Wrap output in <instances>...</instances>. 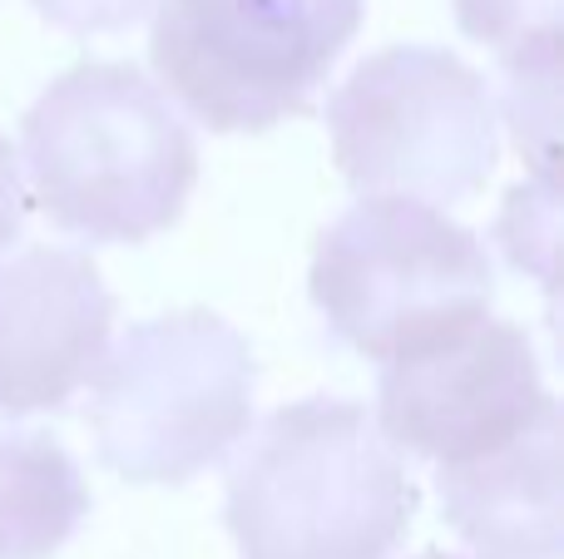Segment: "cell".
Here are the masks:
<instances>
[{
  "label": "cell",
  "mask_w": 564,
  "mask_h": 559,
  "mask_svg": "<svg viewBox=\"0 0 564 559\" xmlns=\"http://www.w3.org/2000/svg\"><path fill=\"white\" fill-rule=\"evenodd\" d=\"M115 327L99 267L69 248L0 263V416L59 412L95 376Z\"/></svg>",
  "instance_id": "cell-8"
},
{
  "label": "cell",
  "mask_w": 564,
  "mask_h": 559,
  "mask_svg": "<svg viewBox=\"0 0 564 559\" xmlns=\"http://www.w3.org/2000/svg\"><path fill=\"white\" fill-rule=\"evenodd\" d=\"M332 154L357 194L460 204L496 168V99L486 75L436 45L361 59L327 99Z\"/></svg>",
  "instance_id": "cell-6"
},
{
  "label": "cell",
  "mask_w": 564,
  "mask_h": 559,
  "mask_svg": "<svg viewBox=\"0 0 564 559\" xmlns=\"http://www.w3.org/2000/svg\"><path fill=\"white\" fill-rule=\"evenodd\" d=\"M25 184H20V158L10 149V139L0 134V248H10L25 228Z\"/></svg>",
  "instance_id": "cell-13"
},
{
  "label": "cell",
  "mask_w": 564,
  "mask_h": 559,
  "mask_svg": "<svg viewBox=\"0 0 564 559\" xmlns=\"http://www.w3.org/2000/svg\"><path fill=\"white\" fill-rule=\"evenodd\" d=\"M50 25L69 35H115L154 10V0H30Z\"/></svg>",
  "instance_id": "cell-12"
},
{
  "label": "cell",
  "mask_w": 564,
  "mask_h": 559,
  "mask_svg": "<svg viewBox=\"0 0 564 559\" xmlns=\"http://www.w3.org/2000/svg\"><path fill=\"white\" fill-rule=\"evenodd\" d=\"M25 174L50 223L85 243H144L178 223L198 144L169 95L134 65H75L20 124Z\"/></svg>",
  "instance_id": "cell-2"
},
{
  "label": "cell",
  "mask_w": 564,
  "mask_h": 559,
  "mask_svg": "<svg viewBox=\"0 0 564 559\" xmlns=\"http://www.w3.org/2000/svg\"><path fill=\"white\" fill-rule=\"evenodd\" d=\"M416 559H460V555H441V550H431V555H416Z\"/></svg>",
  "instance_id": "cell-14"
},
{
  "label": "cell",
  "mask_w": 564,
  "mask_h": 559,
  "mask_svg": "<svg viewBox=\"0 0 564 559\" xmlns=\"http://www.w3.org/2000/svg\"><path fill=\"white\" fill-rule=\"evenodd\" d=\"M460 30L480 45H496L516 79V129L525 139L530 89L540 105L555 109V40H560V0H456Z\"/></svg>",
  "instance_id": "cell-11"
},
{
  "label": "cell",
  "mask_w": 564,
  "mask_h": 559,
  "mask_svg": "<svg viewBox=\"0 0 564 559\" xmlns=\"http://www.w3.org/2000/svg\"><path fill=\"white\" fill-rule=\"evenodd\" d=\"M451 530L480 559H560V421L436 475Z\"/></svg>",
  "instance_id": "cell-9"
},
{
  "label": "cell",
  "mask_w": 564,
  "mask_h": 559,
  "mask_svg": "<svg viewBox=\"0 0 564 559\" xmlns=\"http://www.w3.org/2000/svg\"><path fill=\"white\" fill-rule=\"evenodd\" d=\"M89 382L99 465L129 485L194 481L253 426L258 366L248 337L204 307L129 327Z\"/></svg>",
  "instance_id": "cell-3"
},
{
  "label": "cell",
  "mask_w": 564,
  "mask_h": 559,
  "mask_svg": "<svg viewBox=\"0 0 564 559\" xmlns=\"http://www.w3.org/2000/svg\"><path fill=\"white\" fill-rule=\"evenodd\" d=\"M490 297L486 243L421 198L361 194L312 253V303L332 337L371 362L490 313Z\"/></svg>",
  "instance_id": "cell-4"
},
{
  "label": "cell",
  "mask_w": 564,
  "mask_h": 559,
  "mask_svg": "<svg viewBox=\"0 0 564 559\" xmlns=\"http://www.w3.org/2000/svg\"><path fill=\"white\" fill-rule=\"evenodd\" d=\"M560 406L540 376L530 337L506 317L476 313L381 362L377 426L397 451L460 471L555 426Z\"/></svg>",
  "instance_id": "cell-7"
},
{
  "label": "cell",
  "mask_w": 564,
  "mask_h": 559,
  "mask_svg": "<svg viewBox=\"0 0 564 559\" xmlns=\"http://www.w3.org/2000/svg\"><path fill=\"white\" fill-rule=\"evenodd\" d=\"M89 515V485L45 431H0V559L59 555Z\"/></svg>",
  "instance_id": "cell-10"
},
{
  "label": "cell",
  "mask_w": 564,
  "mask_h": 559,
  "mask_svg": "<svg viewBox=\"0 0 564 559\" xmlns=\"http://www.w3.org/2000/svg\"><path fill=\"white\" fill-rule=\"evenodd\" d=\"M411 520L406 461L341 396L278 406L228 471L224 525L243 559H391Z\"/></svg>",
  "instance_id": "cell-1"
},
{
  "label": "cell",
  "mask_w": 564,
  "mask_h": 559,
  "mask_svg": "<svg viewBox=\"0 0 564 559\" xmlns=\"http://www.w3.org/2000/svg\"><path fill=\"white\" fill-rule=\"evenodd\" d=\"M367 0H154L164 89L214 134H258L317 99Z\"/></svg>",
  "instance_id": "cell-5"
}]
</instances>
